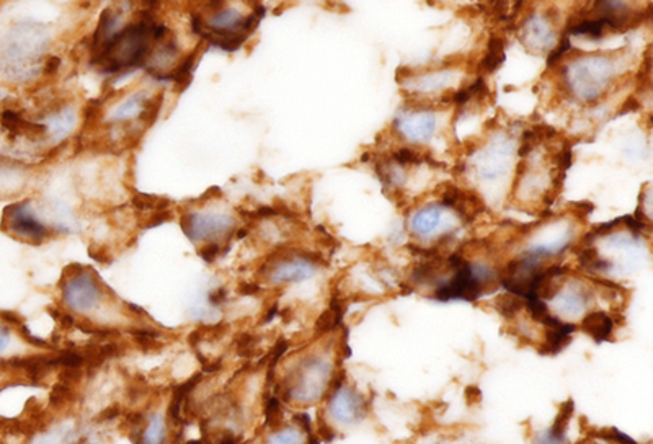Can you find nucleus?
<instances>
[{"mask_svg":"<svg viewBox=\"0 0 653 444\" xmlns=\"http://www.w3.org/2000/svg\"><path fill=\"white\" fill-rule=\"evenodd\" d=\"M51 46V30L40 21H15L0 38V79L28 83L44 74Z\"/></svg>","mask_w":653,"mask_h":444,"instance_id":"1","label":"nucleus"},{"mask_svg":"<svg viewBox=\"0 0 653 444\" xmlns=\"http://www.w3.org/2000/svg\"><path fill=\"white\" fill-rule=\"evenodd\" d=\"M334 362L320 353H311L304 356L291 376L283 381L278 395L286 402L309 405L317 402L332 383Z\"/></svg>","mask_w":653,"mask_h":444,"instance_id":"2","label":"nucleus"},{"mask_svg":"<svg viewBox=\"0 0 653 444\" xmlns=\"http://www.w3.org/2000/svg\"><path fill=\"white\" fill-rule=\"evenodd\" d=\"M466 222L468 221L452 207L437 201L420 206L410 214L408 232L415 240L429 244V247L443 253V248L458 238V232Z\"/></svg>","mask_w":653,"mask_h":444,"instance_id":"3","label":"nucleus"},{"mask_svg":"<svg viewBox=\"0 0 653 444\" xmlns=\"http://www.w3.org/2000/svg\"><path fill=\"white\" fill-rule=\"evenodd\" d=\"M563 71L567 90L583 104L600 98L614 75L612 62L606 56H588Z\"/></svg>","mask_w":653,"mask_h":444,"instance_id":"4","label":"nucleus"},{"mask_svg":"<svg viewBox=\"0 0 653 444\" xmlns=\"http://www.w3.org/2000/svg\"><path fill=\"white\" fill-rule=\"evenodd\" d=\"M532 232L524 236V248L520 253H528L538 259H555L563 255L577 240V228L570 219H552L536 226H531Z\"/></svg>","mask_w":653,"mask_h":444,"instance_id":"5","label":"nucleus"},{"mask_svg":"<svg viewBox=\"0 0 653 444\" xmlns=\"http://www.w3.org/2000/svg\"><path fill=\"white\" fill-rule=\"evenodd\" d=\"M594 286L586 283L585 279L577 277H563L557 291L552 294L549 302H552L554 315L562 321H580L586 312L594 306ZM547 302V300H546Z\"/></svg>","mask_w":653,"mask_h":444,"instance_id":"6","label":"nucleus"},{"mask_svg":"<svg viewBox=\"0 0 653 444\" xmlns=\"http://www.w3.org/2000/svg\"><path fill=\"white\" fill-rule=\"evenodd\" d=\"M320 267V261L314 255L304 252H286L283 257L268 260L262 267V277L273 286L303 283L314 278Z\"/></svg>","mask_w":653,"mask_h":444,"instance_id":"7","label":"nucleus"},{"mask_svg":"<svg viewBox=\"0 0 653 444\" xmlns=\"http://www.w3.org/2000/svg\"><path fill=\"white\" fill-rule=\"evenodd\" d=\"M185 234L193 242H227L237 221L224 211H186L182 216Z\"/></svg>","mask_w":653,"mask_h":444,"instance_id":"8","label":"nucleus"},{"mask_svg":"<svg viewBox=\"0 0 653 444\" xmlns=\"http://www.w3.org/2000/svg\"><path fill=\"white\" fill-rule=\"evenodd\" d=\"M103 288L90 269H82L62 283V302L75 314L87 315L100 306Z\"/></svg>","mask_w":653,"mask_h":444,"instance_id":"9","label":"nucleus"},{"mask_svg":"<svg viewBox=\"0 0 653 444\" xmlns=\"http://www.w3.org/2000/svg\"><path fill=\"white\" fill-rule=\"evenodd\" d=\"M326 414L332 422L342 426H353L366 418V399L348 386L345 378H338L328 393Z\"/></svg>","mask_w":653,"mask_h":444,"instance_id":"10","label":"nucleus"},{"mask_svg":"<svg viewBox=\"0 0 653 444\" xmlns=\"http://www.w3.org/2000/svg\"><path fill=\"white\" fill-rule=\"evenodd\" d=\"M438 120L431 106L415 105L398 112L392 128L412 144H425L437 133Z\"/></svg>","mask_w":653,"mask_h":444,"instance_id":"11","label":"nucleus"},{"mask_svg":"<svg viewBox=\"0 0 653 444\" xmlns=\"http://www.w3.org/2000/svg\"><path fill=\"white\" fill-rule=\"evenodd\" d=\"M4 229L13 236L28 244H41L50 236V229L36 217L31 201H20L5 209L4 213Z\"/></svg>","mask_w":653,"mask_h":444,"instance_id":"12","label":"nucleus"},{"mask_svg":"<svg viewBox=\"0 0 653 444\" xmlns=\"http://www.w3.org/2000/svg\"><path fill=\"white\" fill-rule=\"evenodd\" d=\"M511 151L508 149H495L490 147L487 154L482 155L480 159L479 176L485 182H499L503 176L507 175L508 167H510Z\"/></svg>","mask_w":653,"mask_h":444,"instance_id":"13","label":"nucleus"},{"mask_svg":"<svg viewBox=\"0 0 653 444\" xmlns=\"http://www.w3.org/2000/svg\"><path fill=\"white\" fill-rule=\"evenodd\" d=\"M580 329L596 343L608 341L614 333V319L604 310H590L580 319Z\"/></svg>","mask_w":653,"mask_h":444,"instance_id":"14","label":"nucleus"},{"mask_svg":"<svg viewBox=\"0 0 653 444\" xmlns=\"http://www.w3.org/2000/svg\"><path fill=\"white\" fill-rule=\"evenodd\" d=\"M571 415H573V402L569 401V402L562 405L561 412L557 415L555 422L547 430L546 436L541 438L539 441H542V443H562V441H567L565 433H567V426L570 424Z\"/></svg>","mask_w":653,"mask_h":444,"instance_id":"15","label":"nucleus"},{"mask_svg":"<svg viewBox=\"0 0 653 444\" xmlns=\"http://www.w3.org/2000/svg\"><path fill=\"white\" fill-rule=\"evenodd\" d=\"M505 61V43L499 36L490 38L487 56L480 62V73H495Z\"/></svg>","mask_w":653,"mask_h":444,"instance_id":"16","label":"nucleus"},{"mask_svg":"<svg viewBox=\"0 0 653 444\" xmlns=\"http://www.w3.org/2000/svg\"><path fill=\"white\" fill-rule=\"evenodd\" d=\"M495 309L503 319L513 321V319H516L518 315H521L523 310H526V308H524V300L521 296L508 292V294H503L499 300H495Z\"/></svg>","mask_w":653,"mask_h":444,"instance_id":"17","label":"nucleus"},{"mask_svg":"<svg viewBox=\"0 0 653 444\" xmlns=\"http://www.w3.org/2000/svg\"><path fill=\"white\" fill-rule=\"evenodd\" d=\"M606 23L602 19H596V20H583L577 25H570L567 31L570 35H577V36H590L593 40H598L604 35L606 30Z\"/></svg>","mask_w":653,"mask_h":444,"instance_id":"18","label":"nucleus"},{"mask_svg":"<svg viewBox=\"0 0 653 444\" xmlns=\"http://www.w3.org/2000/svg\"><path fill=\"white\" fill-rule=\"evenodd\" d=\"M143 433L141 441L144 443H162L165 440V422H163L162 415H151L149 422L144 426Z\"/></svg>","mask_w":653,"mask_h":444,"instance_id":"19","label":"nucleus"},{"mask_svg":"<svg viewBox=\"0 0 653 444\" xmlns=\"http://www.w3.org/2000/svg\"><path fill=\"white\" fill-rule=\"evenodd\" d=\"M526 27H528L526 28V33H528V40L526 42H532L534 38H539L536 48H546V46H549L552 35L547 23H544L541 19H532Z\"/></svg>","mask_w":653,"mask_h":444,"instance_id":"20","label":"nucleus"},{"mask_svg":"<svg viewBox=\"0 0 653 444\" xmlns=\"http://www.w3.org/2000/svg\"><path fill=\"white\" fill-rule=\"evenodd\" d=\"M451 79H452V75L448 71H437L431 75H425L423 79H420L421 90H425L423 93H435V90H438V89H446V85H449Z\"/></svg>","mask_w":653,"mask_h":444,"instance_id":"21","label":"nucleus"},{"mask_svg":"<svg viewBox=\"0 0 653 444\" xmlns=\"http://www.w3.org/2000/svg\"><path fill=\"white\" fill-rule=\"evenodd\" d=\"M21 322L19 323H13V322L7 321L2 314H0V358H4L7 353L11 352L12 345L15 341L13 337V327H19Z\"/></svg>","mask_w":653,"mask_h":444,"instance_id":"22","label":"nucleus"},{"mask_svg":"<svg viewBox=\"0 0 653 444\" xmlns=\"http://www.w3.org/2000/svg\"><path fill=\"white\" fill-rule=\"evenodd\" d=\"M266 424L270 426H276V425L281 422V417H283V407L278 397H271L268 402H266Z\"/></svg>","mask_w":653,"mask_h":444,"instance_id":"23","label":"nucleus"},{"mask_svg":"<svg viewBox=\"0 0 653 444\" xmlns=\"http://www.w3.org/2000/svg\"><path fill=\"white\" fill-rule=\"evenodd\" d=\"M570 40H569V36L565 35V36L562 38L561 43H559V46H557L554 51L549 52V58H547V67H555V66L562 61V58L567 54V51H570Z\"/></svg>","mask_w":653,"mask_h":444,"instance_id":"24","label":"nucleus"},{"mask_svg":"<svg viewBox=\"0 0 653 444\" xmlns=\"http://www.w3.org/2000/svg\"><path fill=\"white\" fill-rule=\"evenodd\" d=\"M221 242H206L204 247L200 248V257L208 263H213L221 255Z\"/></svg>","mask_w":653,"mask_h":444,"instance_id":"25","label":"nucleus"},{"mask_svg":"<svg viewBox=\"0 0 653 444\" xmlns=\"http://www.w3.org/2000/svg\"><path fill=\"white\" fill-rule=\"evenodd\" d=\"M304 438L301 434L297 433V430H285V432H279V433L268 438V441H273V443H296V441H303Z\"/></svg>","mask_w":653,"mask_h":444,"instance_id":"26","label":"nucleus"},{"mask_svg":"<svg viewBox=\"0 0 653 444\" xmlns=\"http://www.w3.org/2000/svg\"><path fill=\"white\" fill-rule=\"evenodd\" d=\"M295 424H296L297 426L301 428V430H304V433H312V428H311V420H309V417H307L306 414L295 415Z\"/></svg>","mask_w":653,"mask_h":444,"instance_id":"27","label":"nucleus"},{"mask_svg":"<svg viewBox=\"0 0 653 444\" xmlns=\"http://www.w3.org/2000/svg\"><path fill=\"white\" fill-rule=\"evenodd\" d=\"M260 291V286L256 284V283H244L240 288H239V292L240 294H244V296H254V294H256Z\"/></svg>","mask_w":653,"mask_h":444,"instance_id":"28","label":"nucleus"}]
</instances>
